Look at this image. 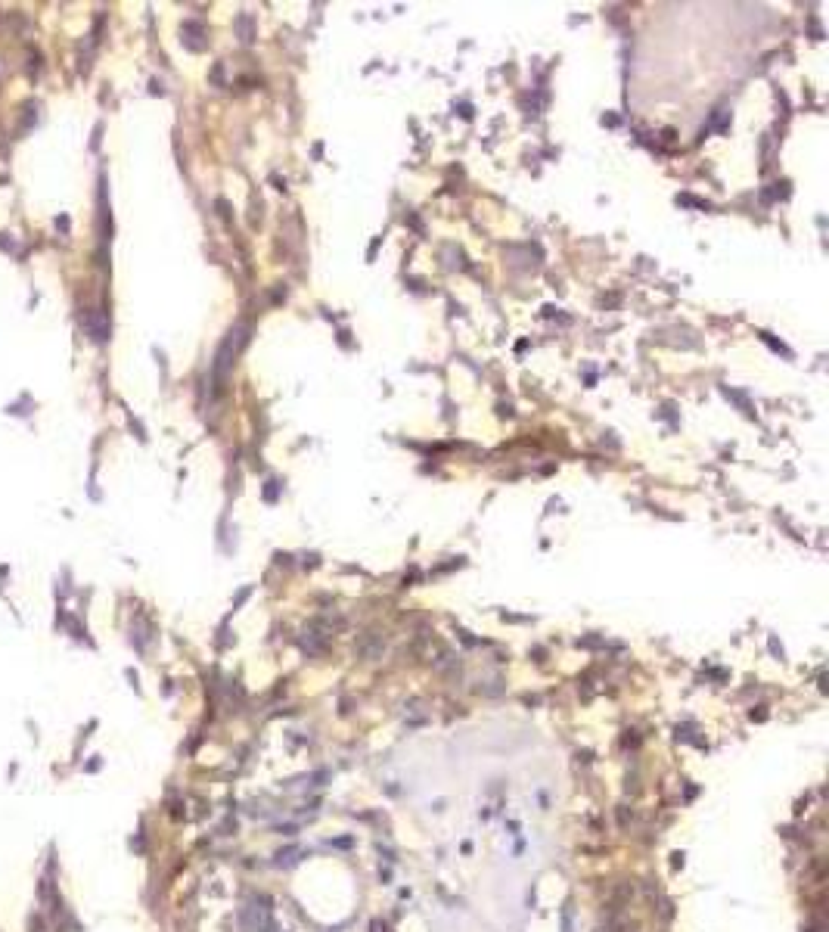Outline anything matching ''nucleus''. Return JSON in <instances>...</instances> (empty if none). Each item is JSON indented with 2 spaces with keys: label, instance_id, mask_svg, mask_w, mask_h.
Segmentation results:
<instances>
[]
</instances>
